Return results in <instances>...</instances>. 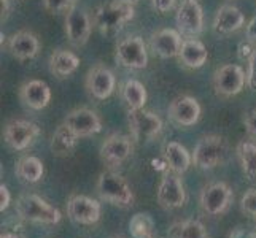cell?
I'll list each match as a JSON object with an SVG mask.
<instances>
[{
  "label": "cell",
  "instance_id": "8d00e7d4",
  "mask_svg": "<svg viewBox=\"0 0 256 238\" xmlns=\"http://www.w3.org/2000/svg\"><path fill=\"white\" fill-rule=\"evenodd\" d=\"M10 204H12V194L5 184H2V186H0V211L4 213V211L10 207Z\"/></svg>",
  "mask_w": 256,
  "mask_h": 238
},
{
  "label": "cell",
  "instance_id": "52a82bcc",
  "mask_svg": "<svg viewBox=\"0 0 256 238\" xmlns=\"http://www.w3.org/2000/svg\"><path fill=\"white\" fill-rule=\"evenodd\" d=\"M114 59L116 62L129 70H142L148 65L146 45L138 35H129L116 43L114 48Z\"/></svg>",
  "mask_w": 256,
  "mask_h": 238
},
{
  "label": "cell",
  "instance_id": "7c38bea8",
  "mask_svg": "<svg viewBox=\"0 0 256 238\" xmlns=\"http://www.w3.org/2000/svg\"><path fill=\"white\" fill-rule=\"evenodd\" d=\"M40 135V127L32 121L26 119H13L4 129L5 143L14 151H24L28 149L35 138Z\"/></svg>",
  "mask_w": 256,
  "mask_h": 238
},
{
  "label": "cell",
  "instance_id": "4dcf8cb0",
  "mask_svg": "<svg viewBox=\"0 0 256 238\" xmlns=\"http://www.w3.org/2000/svg\"><path fill=\"white\" fill-rule=\"evenodd\" d=\"M240 208L244 213L256 218V189H248L240 199Z\"/></svg>",
  "mask_w": 256,
  "mask_h": 238
},
{
  "label": "cell",
  "instance_id": "4fadbf2b",
  "mask_svg": "<svg viewBox=\"0 0 256 238\" xmlns=\"http://www.w3.org/2000/svg\"><path fill=\"white\" fill-rule=\"evenodd\" d=\"M184 202H186V191L180 175L174 172L166 173L158 188V204L164 210H176L182 208Z\"/></svg>",
  "mask_w": 256,
  "mask_h": 238
},
{
  "label": "cell",
  "instance_id": "9c48e42d",
  "mask_svg": "<svg viewBox=\"0 0 256 238\" xmlns=\"http://www.w3.org/2000/svg\"><path fill=\"white\" fill-rule=\"evenodd\" d=\"M232 191L226 183H210L202 189L199 204L200 208L208 216H220L228 211L229 205L232 204Z\"/></svg>",
  "mask_w": 256,
  "mask_h": 238
},
{
  "label": "cell",
  "instance_id": "e575fe53",
  "mask_svg": "<svg viewBox=\"0 0 256 238\" xmlns=\"http://www.w3.org/2000/svg\"><path fill=\"white\" fill-rule=\"evenodd\" d=\"M256 49V43L250 41V40H245L242 41L240 45H239V57L240 59H245V60H248L252 57V54L254 52Z\"/></svg>",
  "mask_w": 256,
  "mask_h": 238
},
{
  "label": "cell",
  "instance_id": "f35d334b",
  "mask_svg": "<svg viewBox=\"0 0 256 238\" xmlns=\"http://www.w3.org/2000/svg\"><path fill=\"white\" fill-rule=\"evenodd\" d=\"M229 238H256V231H246V229H234L229 234Z\"/></svg>",
  "mask_w": 256,
  "mask_h": 238
},
{
  "label": "cell",
  "instance_id": "2e32d148",
  "mask_svg": "<svg viewBox=\"0 0 256 238\" xmlns=\"http://www.w3.org/2000/svg\"><path fill=\"white\" fill-rule=\"evenodd\" d=\"M64 124L74 132V134L78 138H83V137H91L99 134L102 130V121L99 118L94 110L91 108H75L70 111L66 119H64Z\"/></svg>",
  "mask_w": 256,
  "mask_h": 238
},
{
  "label": "cell",
  "instance_id": "3957f363",
  "mask_svg": "<svg viewBox=\"0 0 256 238\" xmlns=\"http://www.w3.org/2000/svg\"><path fill=\"white\" fill-rule=\"evenodd\" d=\"M16 213L22 221L34 224L54 226L60 221V211L50 205L45 199L37 194H24L16 200Z\"/></svg>",
  "mask_w": 256,
  "mask_h": 238
},
{
  "label": "cell",
  "instance_id": "d6986e66",
  "mask_svg": "<svg viewBox=\"0 0 256 238\" xmlns=\"http://www.w3.org/2000/svg\"><path fill=\"white\" fill-rule=\"evenodd\" d=\"M8 52L18 60H30L40 52V40L30 30H20L6 40Z\"/></svg>",
  "mask_w": 256,
  "mask_h": 238
},
{
  "label": "cell",
  "instance_id": "484cf974",
  "mask_svg": "<svg viewBox=\"0 0 256 238\" xmlns=\"http://www.w3.org/2000/svg\"><path fill=\"white\" fill-rule=\"evenodd\" d=\"M78 137L70 130L64 122L54 130L51 138V153L58 157H67L75 151Z\"/></svg>",
  "mask_w": 256,
  "mask_h": 238
},
{
  "label": "cell",
  "instance_id": "5b68a950",
  "mask_svg": "<svg viewBox=\"0 0 256 238\" xmlns=\"http://www.w3.org/2000/svg\"><path fill=\"white\" fill-rule=\"evenodd\" d=\"M212 84L218 97L231 99L244 91L246 84V72L237 64H224L215 70Z\"/></svg>",
  "mask_w": 256,
  "mask_h": 238
},
{
  "label": "cell",
  "instance_id": "8992f818",
  "mask_svg": "<svg viewBox=\"0 0 256 238\" xmlns=\"http://www.w3.org/2000/svg\"><path fill=\"white\" fill-rule=\"evenodd\" d=\"M128 122L130 137L136 142H150L161 135L164 129L162 119L156 113L142 110H128Z\"/></svg>",
  "mask_w": 256,
  "mask_h": 238
},
{
  "label": "cell",
  "instance_id": "ffe728a7",
  "mask_svg": "<svg viewBox=\"0 0 256 238\" xmlns=\"http://www.w3.org/2000/svg\"><path fill=\"white\" fill-rule=\"evenodd\" d=\"M20 99L28 108L40 111L51 102V89L42 79H29L20 87Z\"/></svg>",
  "mask_w": 256,
  "mask_h": 238
},
{
  "label": "cell",
  "instance_id": "7402d4cb",
  "mask_svg": "<svg viewBox=\"0 0 256 238\" xmlns=\"http://www.w3.org/2000/svg\"><path fill=\"white\" fill-rule=\"evenodd\" d=\"M208 59L207 46L198 38H183V45L178 52V60L183 67L198 70L204 67Z\"/></svg>",
  "mask_w": 256,
  "mask_h": 238
},
{
  "label": "cell",
  "instance_id": "f546056e",
  "mask_svg": "<svg viewBox=\"0 0 256 238\" xmlns=\"http://www.w3.org/2000/svg\"><path fill=\"white\" fill-rule=\"evenodd\" d=\"M129 232L134 238H156L153 218L148 213H136L129 221Z\"/></svg>",
  "mask_w": 256,
  "mask_h": 238
},
{
  "label": "cell",
  "instance_id": "1f68e13d",
  "mask_svg": "<svg viewBox=\"0 0 256 238\" xmlns=\"http://www.w3.org/2000/svg\"><path fill=\"white\" fill-rule=\"evenodd\" d=\"M75 3L76 0H43V8L50 13H60L67 11Z\"/></svg>",
  "mask_w": 256,
  "mask_h": 238
},
{
  "label": "cell",
  "instance_id": "6da1fadb",
  "mask_svg": "<svg viewBox=\"0 0 256 238\" xmlns=\"http://www.w3.org/2000/svg\"><path fill=\"white\" fill-rule=\"evenodd\" d=\"M136 8L134 5L121 2V0H112V2L102 3L92 13L94 27L104 35H113L120 32L124 25L134 19Z\"/></svg>",
  "mask_w": 256,
  "mask_h": 238
},
{
  "label": "cell",
  "instance_id": "603a6c76",
  "mask_svg": "<svg viewBox=\"0 0 256 238\" xmlns=\"http://www.w3.org/2000/svg\"><path fill=\"white\" fill-rule=\"evenodd\" d=\"M48 64H50V72L56 78L62 79L76 72L78 67H80V57L74 51L56 49L51 52Z\"/></svg>",
  "mask_w": 256,
  "mask_h": 238
},
{
  "label": "cell",
  "instance_id": "b9f144b4",
  "mask_svg": "<svg viewBox=\"0 0 256 238\" xmlns=\"http://www.w3.org/2000/svg\"><path fill=\"white\" fill-rule=\"evenodd\" d=\"M121 2H126V3H130V5H136V3L140 2V0H121Z\"/></svg>",
  "mask_w": 256,
  "mask_h": 238
},
{
  "label": "cell",
  "instance_id": "7bdbcfd3",
  "mask_svg": "<svg viewBox=\"0 0 256 238\" xmlns=\"http://www.w3.org/2000/svg\"><path fill=\"white\" fill-rule=\"evenodd\" d=\"M254 231H256V229H254Z\"/></svg>",
  "mask_w": 256,
  "mask_h": 238
},
{
  "label": "cell",
  "instance_id": "30bf717a",
  "mask_svg": "<svg viewBox=\"0 0 256 238\" xmlns=\"http://www.w3.org/2000/svg\"><path fill=\"white\" fill-rule=\"evenodd\" d=\"M132 140H134L132 137L122 134H112L104 140L100 146V159L110 170L118 169L130 157L132 151H134Z\"/></svg>",
  "mask_w": 256,
  "mask_h": 238
},
{
  "label": "cell",
  "instance_id": "8fae6325",
  "mask_svg": "<svg viewBox=\"0 0 256 238\" xmlns=\"http://www.w3.org/2000/svg\"><path fill=\"white\" fill-rule=\"evenodd\" d=\"M92 19L90 14L76 3L72 5L66 13V35L74 46H83L88 43L92 32Z\"/></svg>",
  "mask_w": 256,
  "mask_h": 238
},
{
  "label": "cell",
  "instance_id": "d590c367",
  "mask_svg": "<svg viewBox=\"0 0 256 238\" xmlns=\"http://www.w3.org/2000/svg\"><path fill=\"white\" fill-rule=\"evenodd\" d=\"M244 126L250 135L256 137V110H252L245 114L244 118Z\"/></svg>",
  "mask_w": 256,
  "mask_h": 238
},
{
  "label": "cell",
  "instance_id": "d6a6232c",
  "mask_svg": "<svg viewBox=\"0 0 256 238\" xmlns=\"http://www.w3.org/2000/svg\"><path fill=\"white\" fill-rule=\"evenodd\" d=\"M246 86L252 91H256V49L248 59V68H246Z\"/></svg>",
  "mask_w": 256,
  "mask_h": 238
},
{
  "label": "cell",
  "instance_id": "74e56055",
  "mask_svg": "<svg viewBox=\"0 0 256 238\" xmlns=\"http://www.w3.org/2000/svg\"><path fill=\"white\" fill-rule=\"evenodd\" d=\"M245 35H246V40L256 43V16L252 17V19L246 22V25H245Z\"/></svg>",
  "mask_w": 256,
  "mask_h": 238
},
{
  "label": "cell",
  "instance_id": "7a4b0ae2",
  "mask_svg": "<svg viewBox=\"0 0 256 238\" xmlns=\"http://www.w3.org/2000/svg\"><path fill=\"white\" fill-rule=\"evenodd\" d=\"M96 191L102 200L112 205H116L120 208H129L134 205V192H132L129 183L120 173L110 169L99 175Z\"/></svg>",
  "mask_w": 256,
  "mask_h": 238
},
{
  "label": "cell",
  "instance_id": "5bb4252c",
  "mask_svg": "<svg viewBox=\"0 0 256 238\" xmlns=\"http://www.w3.org/2000/svg\"><path fill=\"white\" fill-rule=\"evenodd\" d=\"M84 87L92 99L105 100L116 89V78H114V73L108 67L96 65L88 72Z\"/></svg>",
  "mask_w": 256,
  "mask_h": 238
},
{
  "label": "cell",
  "instance_id": "9a60e30c",
  "mask_svg": "<svg viewBox=\"0 0 256 238\" xmlns=\"http://www.w3.org/2000/svg\"><path fill=\"white\" fill-rule=\"evenodd\" d=\"M102 208L97 200L88 196H72L67 202V216L70 221L82 226H92L100 219Z\"/></svg>",
  "mask_w": 256,
  "mask_h": 238
},
{
  "label": "cell",
  "instance_id": "277c9868",
  "mask_svg": "<svg viewBox=\"0 0 256 238\" xmlns=\"http://www.w3.org/2000/svg\"><path fill=\"white\" fill-rule=\"evenodd\" d=\"M229 145L222 135L202 137L192 149V164L200 170H212L224 164Z\"/></svg>",
  "mask_w": 256,
  "mask_h": 238
},
{
  "label": "cell",
  "instance_id": "ac0fdd59",
  "mask_svg": "<svg viewBox=\"0 0 256 238\" xmlns=\"http://www.w3.org/2000/svg\"><path fill=\"white\" fill-rule=\"evenodd\" d=\"M183 35L175 29H160L150 37V48L156 56L162 59L178 57L183 45Z\"/></svg>",
  "mask_w": 256,
  "mask_h": 238
},
{
  "label": "cell",
  "instance_id": "ba28073f",
  "mask_svg": "<svg viewBox=\"0 0 256 238\" xmlns=\"http://www.w3.org/2000/svg\"><path fill=\"white\" fill-rule=\"evenodd\" d=\"M175 24L184 38H196L204 30V10L199 0H182L176 8Z\"/></svg>",
  "mask_w": 256,
  "mask_h": 238
},
{
  "label": "cell",
  "instance_id": "d4e9b609",
  "mask_svg": "<svg viewBox=\"0 0 256 238\" xmlns=\"http://www.w3.org/2000/svg\"><path fill=\"white\" fill-rule=\"evenodd\" d=\"M121 99L128 110H142L148 100L146 87L138 79H128L121 86Z\"/></svg>",
  "mask_w": 256,
  "mask_h": 238
},
{
  "label": "cell",
  "instance_id": "e0dca14e",
  "mask_svg": "<svg viewBox=\"0 0 256 238\" xmlns=\"http://www.w3.org/2000/svg\"><path fill=\"white\" fill-rule=\"evenodd\" d=\"M202 108L199 102L191 95H180L174 99L167 110V116L174 124L180 127H191L200 119Z\"/></svg>",
  "mask_w": 256,
  "mask_h": 238
},
{
  "label": "cell",
  "instance_id": "cb8c5ba5",
  "mask_svg": "<svg viewBox=\"0 0 256 238\" xmlns=\"http://www.w3.org/2000/svg\"><path fill=\"white\" fill-rule=\"evenodd\" d=\"M164 161L169 172L183 175L192 165V153L178 142H169L164 146Z\"/></svg>",
  "mask_w": 256,
  "mask_h": 238
},
{
  "label": "cell",
  "instance_id": "ab89813d",
  "mask_svg": "<svg viewBox=\"0 0 256 238\" xmlns=\"http://www.w3.org/2000/svg\"><path fill=\"white\" fill-rule=\"evenodd\" d=\"M0 5H2V22H4V21H6V17L10 16L12 0H0Z\"/></svg>",
  "mask_w": 256,
  "mask_h": 238
},
{
  "label": "cell",
  "instance_id": "4316f807",
  "mask_svg": "<svg viewBox=\"0 0 256 238\" xmlns=\"http://www.w3.org/2000/svg\"><path fill=\"white\" fill-rule=\"evenodd\" d=\"M14 172H16V176L21 181L28 183V184H35L43 178L45 167H43V162L38 157L24 156L18 161Z\"/></svg>",
  "mask_w": 256,
  "mask_h": 238
},
{
  "label": "cell",
  "instance_id": "836d02e7",
  "mask_svg": "<svg viewBox=\"0 0 256 238\" xmlns=\"http://www.w3.org/2000/svg\"><path fill=\"white\" fill-rule=\"evenodd\" d=\"M176 0H152V5L158 13H169L174 10Z\"/></svg>",
  "mask_w": 256,
  "mask_h": 238
},
{
  "label": "cell",
  "instance_id": "44dd1931",
  "mask_svg": "<svg viewBox=\"0 0 256 238\" xmlns=\"http://www.w3.org/2000/svg\"><path fill=\"white\" fill-rule=\"evenodd\" d=\"M244 25H245L244 13L237 6L228 3L218 8L212 27H214L215 33L218 35H229V33L240 30Z\"/></svg>",
  "mask_w": 256,
  "mask_h": 238
},
{
  "label": "cell",
  "instance_id": "83f0119b",
  "mask_svg": "<svg viewBox=\"0 0 256 238\" xmlns=\"http://www.w3.org/2000/svg\"><path fill=\"white\" fill-rule=\"evenodd\" d=\"M169 238H208L206 226L188 219V221H176L169 229Z\"/></svg>",
  "mask_w": 256,
  "mask_h": 238
},
{
  "label": "cell",
  "instance_id": "f1b7e54d",
  "mask_svg": "<svg viewBox=\"0 0 256 238\" xmlns=\"http://www.w3.org/2000/svg\"><path fill=\"white\" fill-rule=\"evenodd\" d=\"M237 157L244 175L250 181H256V145L252 142H240L237 145Z\"/></svg>",
  "mask_w": 256,
  "mask_h": 238
},
{
  "label": "cell",
  "instance_id": "60d3db41",
  "mask_svg": "<svg viewBox=\"0 0 256 238\" xmlns=\"http://www.w3.org/2000/svg\"><path fill=\"white\" fill-rule=\"evenodd\" d=\"M0 238H21V237L16 235V234H2V235H0Z\"/></svg>",
  "mask_w": 256,
  "mask_h": 238
}]
</instances>
